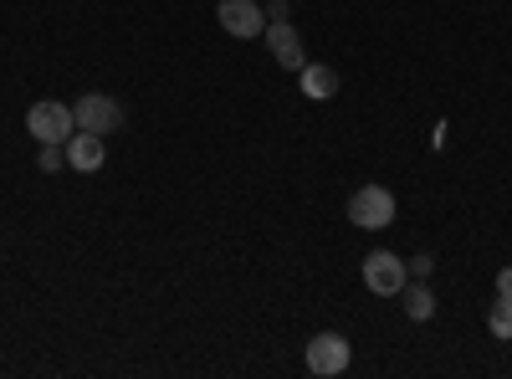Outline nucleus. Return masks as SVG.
I'll list each match as a JSON object with an SVG mask.
<instances>
[{"mask_svg": "<svg viewBox=\"0 0 512 379\" xmlns=\"http://www.w3.org/2000/svg\"><path fill=\"white\" fill-rule=\"evenodd\" d=\"M405 282H410L405 257H395V251H384V246L364 257V287L374 292V298H400Z\"/></svg>", "mask_w": 512, "mask_h": 379, "instance_id": "7ed1b4c3", "label": "nucleus"}, {"mask_svg": "<svg viewBox=\"0 0 512 379\" xmlns=\"http://www.w3.org/2000/svg\"><path fill=\"white\" fill-rule=\"evenodd\" d=\"M72 118H77V129L103 134V139L123 129V108H118V98H108V93H82V98L72 103Z\"/></svg>", "mask_w": 512, "mask_h": 379, "instance_id": "20e7f679", "label": "nucleus"}, {"mask_svg": "<svg viewBox=\"0 0 512 379\" xmlns=\"http://www.w3.org/2000/svg\"><path fill=\"white\" fill-rule=\"evenodd\" d=\"M262 41H267V52H272V62L277 67H287V72H303V36H297V26L292 21H267V31H262Z\"/></svg>", "mask_w": 512, "mask_h": 379, "instance_id": "0eeeda50", "label": "nucleus"}, {"mask_svg": "<svg viewBox=\"0 0 512 379\" xmlns=\"http://www.w3.org/2000/svg\"><path fill=\"white\" fill-rule=\"evenodd\" d=\"M405 267H410V277H420V282H425V277H431V267H436V262H431V257H415V262H405Z\"/></svg>", "mask_w": 512, "mask_h": 379, "instance_id": "ddd939ff", "label": "nucleus"}, {"mask_svg": "<svg viewBox=\"0 0 512 379\" xmlns=\"http://www.w3.org/2000/svg\"><path fill=\"white\" fill-rule=\"evenodd\" d=\"M349 221L359 231H384V226H395V195L384 190V185H359L349 195Z\"/></svg>", "mask_w": 512, "mask_h": 379, "instance_id": "f03ea898", "label": "nucleus"}, {"mask_svg": "<svg viewBox=\"0 0 512 379\" xmlns=\"http://www.w3.org/2000/svg\"><path fill=\"white\" fill-rule=\"evenodd\" d=\"M216 21H221L226 36H241V41H251V36L267 31V11L256 6V0H221V6H216Z\"/></svg>", "mask_w": 512, "mask_h": 379, "instance_id": "423d86ee", "label": "nucleus"}, {"mask_svg": "<svg viewBox=\"0 0 512 379\" xmlns=\"http://www.w3.org/2000/svg\"><path fill=\"white\" fill-rule=\"evenodd\" d=\"M349 359H354V349H349L344 333H313V339H308V369H313L318 379L344 374Z\"/></svg>", "mask_w": 512, "mask_h": 379, "instance_id": "39448f33", "label": "nucleus"}, {"mask_svg": "<svg viewBox=\"0 0 512 379\" xmlns=\"http://www.w3.org/2000/svg\"><path fill=\"white\" fill-rule=\"evenodd\" d=\"M497 292H512V267H502V272H497Z\"/></svg>", "mask_w": 512, "mask_h": 379, "instance_id": "4468645a", "label": "nucleus"}, {"mask_svg": "<svg viewBox=\"0 0 512 379\" xmlns=\"http://www.w3.org/2000/svg\"><path fill=\"white\" fill-rule=\"evenodd\" d=\"M487 328H492V339L512 344V292H497V303L487 308Z\"/></svg>", "mask_w": 512, "mask_h": 379, "instance_id": "9b49d317", "label": "nucleus"}, {"mask_svg": "<svg viewBox=\"0 0 512 379\" xmlns=\"http://www.w3.org/2000/svg\"><path fill=\"white\" fill-rule=\"evenodd\" d=\"M297 82H303V98H313V103L338 98V72H333V67H323V62H303Z\"/></svg>", "mask_w": 512, "mask_h": 379, "instance_id": "1a4fd4ad", "label": "nucleus"}, {"mask_svg": "<svg viewBox=\"0 0 512 379\" xmlns=\"http://www.w3.org/2000/svg\"><path fill=\"white\" fill-rule=\"evenodd\" d=\"M62 149H67V170H77V175H98L103 164H108V144H103V134H88V129H77Z\"/></svg>", "mask_w": 512, "mask_h": 379, "instance_id": "6e6552de", "label": "nucleus"}, {"mask_svg": "<svg viewBox=\"0 0 512 379\" xmlns=\"http://www.w3.org/2000/svg\"><path fill=\"white\" fill-rule=\"evenodd\" d=\"M36 164H41V170H47V175H57V170H62V164H67V149H62V144H41V154H36Z\"/></svg>", "mask_w": 512, "mask_h": 379, "instance_id": "f8f14e48", "label": "nucleus"}, {"mask_svg": "<svg viewBox=\"0 0 512 379\" xmlns=\"http://www.w3.org/2000/svg\"><path fill=\"white\" fill-rule=\"evenodd\" d=\"M400 298H405V318H410V323H425V318H436V292L425 287L420 277H415V287H410V282L400 287Z\"/></svg>", "mask_w": 512, "mask_h": 379, "instance_id": "9d476101", "label": "nucleus"}, {"mask_svg": "<svg viewBox=\"0 0 512 379\" xmlns=\"http://www.w3.org/2000/svg\"><path fill=\"white\" fill-rule=\"evenodd\" d=\"M26 134H31V139H41V144H67V139L77 134V118H72V108H67V103L41 98V103H31V108H26Z\"/></svg>", "mask_w": 512, "mask_h": 379, "instance_id": "f257e3e1", "label": "nucleus"}]
</instances>
